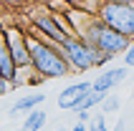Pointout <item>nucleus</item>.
<instances>
[{"instance_id":"1","label":"nucleus","mask_w":134,"mask_h":131,"mask_svg":"<svg viewBox=\"0 0 134 131\" xmlns=\"http://www.w3.org/2000/svg\"><path fill=\"white\" fill-rule=\"evenodd\" d=\"M28 58H30L28 68L36 73V78H66L71 73V68L66 66V61L58 51V45L38 40L30 33H28Z\"/></svg>"},{"instance_id":"2","label":"nucleus","mask_w":134,"mask_h":131,"mask_svg":"<svg viewBox=\"0 0 134 131\" xmlns=\"http://www.w3.org/2000/svg\"><path fill=\"white\" fill-rule=\"evenodd\" d=\"M33 38L38 40H46V43H53V45H61L66 40L71 33L66 28V20H63V15L58 13H51V10H30V25L25 28Z\"/></svg>"},{"instance_id":"3","label":"nucleus","mask_w":134,"mask_h":131,"mask_svg":"<svg viewBox=\"0 0 134 131\" xmlns=\"http://www.w3.org/2000/svg\"><path fill=\"white\" fill-rule=\"evenodd\" d=\"M61 56L66 61V66L71 68V73H86L94 68L96 58L101 53L96 51V45H89L86 40H81L79 35H68L63 43L58 45Z\"/></svg>"},{"instance_id":"4","label":"nucleus","mask_w":134,"mask_h":131,"mask_svg":"<svg viewBox=\"0 0 134 131\" xmlns=\"http://www.w3.org/2000/svg\"><path fill=\"white\" fill-rule=\"evenodd\" d=\"M96 18L104 23L106 28L116 30L121 35H127L129 40H134V3H99Z\"/></svg>"},{"instance_id":"5","label":"nucleus","mask_w":134,"mask_h":131,"mask_svg":"<svg viewBox=\"0 0 134 131\" xmlns=\"http://www.w3.org/2000/svg\"><path fill=\"white\" fill-rule=\"evenodd\" d=\"M3 38H5V45H8V53L13 58V66L18 71H25L30 63L28 58V33L23 25H3L0 28Z\"/></svg>"},{"instance_id":"6","label":"nucleus","mask_w":134,"mask_h":131,"mask_svg":"<svg viewBox=\"0 0 134 131\" xmlns=\"http://www.w3.org/2000/svg\"><path fill=\"white\" fill-rule=\"evenodd\" d=\"M129 43H132V40H129L127 35H121V33H116V30H111V28H106V25H101L91 45H96V51H99V53L116 58V56H121V53L129 48Z\"/></svg>"},{"instance_id":"7","label":"nucleus","mask_w":134,"mask_h":131,"mask_svg":"<svg viewBox=\"0 0 134 131\" xmlns=\"http://www.w3.org/2000/svg\"><path fill=\"white\" fill-rule=\"evenodd\" d=\"M127 76H129V68H127V66L101 68V71H99V76L91 81V91H94V93L106 96V93H111L119 83H124V78H127Z\"/></svg>"},{"instance_id":"8","label":"nucleus","mask_w":134,"mask_h":131,"mask_svg":"<svg viewBox=\"0 0 134 131\" xmlns=\"http://www.w3.org/2000/svg\"><path fill=\"white\" fill-rule=\"evenodd\" d=\"M89 91H91V81H79V83H71V86H66V88L58 93L56 103H58V109L71 111L76 103H79V98H83Z\"/></svg>"},{"instance_id":"9","label":"nucleus","mask_w":134,"mask_h":131,"mask_svg":"<svg viewBox=\"0 0 134 131\" xmlns=\"http://www.w3.org/2000/svg\"><path fill=\"white\" fill-rule=\"evenodd\" d=\"M91 18H94V15L81 10V8H68L66 13H63V20H66V28H68L71 35H81L83 28L91 23Z\"/></svg>"},{"instance_id":"10","label":"nucleus","mask_w":134,"mask_h":131,"mask_svg":"<svg viewBox=\"0 0 134 131\" xmlns=\"http://www.w3.org/2000/svg\"><path fill=\"white\" fill-rule=\"evenodd\" d=\"M46 101V93H25V96H20L18 101L8 109V116H20V114H30V111H36V109H41V103Z\"/></svg>"},{"instance_id":"11","label":"nucleus","mask_w":134,"mask_h":131,"mask_svg":"<svg viewBox=\"0 0 134 131\" xmlns=\"http://www.w3.org/2000/svg\"><path fill=\"white\" fill-rule=\"evenodd\" d=\"M0 76H3L13 88H18V68L13 66V58H10V53H8V45H5L3 33H0Z\"/></svg>"},{"instance_id":"12","label":"nucleus","mask_w":134,"mask_h":131,"mask_svg":"<svg viewBox=\"0 0 134 131\" xmlns=\"http://www.w3.org/2000/svg\"><path fill=\"white\" fill-rule=\"evenodd\" d=\"M46 111L43 109H36V111H30V114H25V121H23L20 131H41L46 126Z\"/></svg>"},{"instance_id":"13","label":"nucleus","mask_w":134,"mask_h":131,"mask_svg":"<svg viewBox=\"0 0 134 131\" xmlns=\"http://www.w3.org/2000/svg\"><path fill=\"white\" fill-rule=\"evenodd\" d=\"M101 98H104L101 93H94V91H89L83 98H79V103H76L71 111H74V114H76V111H91L94 106H99V103H101Z\"/></svg>"},{"instance_id":"14","label":"nucleus","mask_w":134,"mask_h":131,"mask_svg":"<svg viewBox=\"0 0 134 131\" xmlns=\"http://www.w3.org/2000/svg\"><path fill=\"white\" fill-rule=\"evenodd\" d=\"M119 106H121V101H119V96H114V93H106L101 98V103H99L101 114H114V111H119Z\"/></svg>"},{"instance_id":"15","label":"nucleus","mask_w":134,"mask_h":131,"mask_svg":"<svg viewBox=\"0 0 134 131\" xmlns=\"http://www.w3.org/2000/svg\"><path fill=\"white\" fill-rule=\"evenodd\" d=\"M68 5H71V8H81V10H86V13L96 15L99 0H68Z\"/></svg>"},{"instance_id":"16","label":"nucleus","mask_w":134,"mask_h":131,"mask_svg":"<svg viewBox=\"0 0 134 131\" xmlns=\"http://www.w3.org/2000/svg\"><path fill=\"white\" fill-rule=\"evenodd\" d=\"M86 131H109V126L104 121V114H96V116L91 118L89 124H86Z\"/></svg>"},{"instance_id":"17","label":"nucleus","mask_w":134,"mask_h":131,"mask_svg":"<svg viewBox=\"0 0 134 131\" xmlns=\"http://www.w3.org/2000/svg\"><path fill=\"white\" fill-rule=\"evenodd\" d=\"M68 0H48V3H46V10H51V13H58V15H63L68 10Z\"/></svg>"},{"instance_id":"18","label":"nucleus","mask_w":134,"mask_h":131,"mask_svg":"<svg viewBox=\"0 0 134 131\" xmlns=\"http://www.w3.org/2000/svg\"><path fill=\"white\" fill-rule=\"evenodd\" d=\"M121 56H124V66H127V68H134V40L129 43V48L121 53Z\"/></svg>"},{"instance_id":"19","label":"nucleus","mask_w":134,"mask_h":131,"mask_svg":"<svg viewBox=\"0 0 134 131\" xmlns=\"http://www.w3.org/2000/svg\"><path fill=\"white\" fill-rule=\"evenodd\" d=\"M111 56H104V53H101V56H99L96 58V63H94V68H99V71H101V68H106V63H111Z\"/></svg>"},{"instance_id":"20","label":"nucleus","mask_w":134,"mask_h":131,"mask_svg":"<svg viewBox=\"0 0 134 131\" xmlns=\"http://www.w3.org/2000/svg\"><path fill=\"white\" fill-rule=\"evenodd\" d=\"M76 121H81V124H89V121H91V114H89V111H76Z\"/></svg>"},{"instance_id":"21","label":"nucleus","mask_w":134,"mask_h":131,"mask_svg":"<svg viewBox=\"0 0 134 131\" xmlns=\"http://www.w3.org/2000/svg\"><path fill=\"white\" fill-rule=\"evenodd\" d=\"M68 131H86V124H81V121H76V124L71 126Z\"/></svg>"},{"instance_id":"22","label":"nucleus","mask_w":134,"mask_h":131,"mask_svg":"<svg viewBox=\"0 0 134 131\" xmlns=\"http://www.w3.org/2000/svg\"><path fill=\"white\" fill-rule=\"evenodd\" d=\"M99 3H119V5H124V3H132V0H99Z\"/></svg>"},{"instance_id":"23","label":"nucleus","mask_w":134,"mask_h":131,"mask_svg":"<svg viewBox=\"0 0 134 131\" xmlns=\"http://www.w3.org/2000/svg\"><path fill=\"white\" fill-rule=\"evenodd\" d=\"M0 78H3V76H0Z\"/></svg>"},{"instance_id":"24","label":"nucleus","mask_w":134,"mask_h":131,"mask_svg":"<svg viewBox=\"0 0 134 131\" xmlns=\"http://www.w3.org/2000/svg\"><path fill=\"white\" fill-rule=\"evenodd\" d=\"M132 3H134V0H132Z\"/></svg>"}]
</instances>
